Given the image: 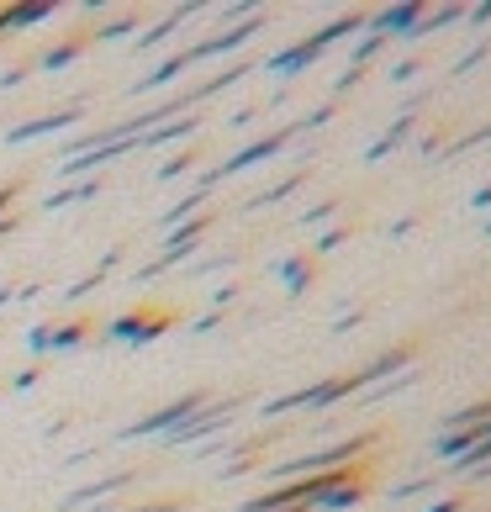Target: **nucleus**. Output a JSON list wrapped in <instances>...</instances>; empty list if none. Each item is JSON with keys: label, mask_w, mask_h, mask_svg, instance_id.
<instances>
[{"label": "nucleus", "mask_w": 491, "mask_h": 512, "mask_svg": "<svg viewBox=\"0 0 491 512\" xmlns=\"http://www.w3.org/2000/svg\"><path fill=\"white\" fill-rule=\"evenodd\" d=\"M185 417H196V396L191 402H175L169 412H159V417H148V423H138L143 433H164V428H175V423H185Z\"/></svg>", "instance_id": "obj_1"}, {"label": "nucleus", "mask_w": 491, "mask_h": 512, "mask_svg": "<svg viewBox=\"0 0 491 512\" xmlns=\"http://www.w3.org/2000/svg\"><path fill=\"white\" fill-rule=\"evenodd\" d=\"M43 16H48V6H22V11H6L0 22H6V27H27V22H43Z\"/></svg>", "instance_id": "obj_2"}, {"label": "nucleus", "mask_w": 491, "mask_h": 512, "mask_svg": "<svg viewBox=\"0 0 491 512\" xmlns=\"http://www.w3.org/2000/svg\"><path fill=\"white\" fill-rule=\"evenodd\" d=\"M6 201H11V191H0V212H6Z\"/></svg>", "instance_id": "obj_3"}]
</instances>
